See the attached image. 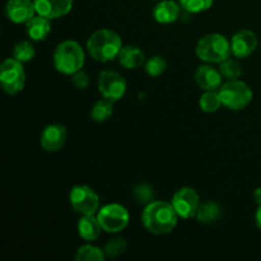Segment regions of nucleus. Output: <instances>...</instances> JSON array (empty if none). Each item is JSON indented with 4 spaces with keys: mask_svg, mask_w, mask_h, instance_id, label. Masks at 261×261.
I'll list each match as a JSON object with an SVG mask.
<instances>
[{
    "mask_svg": "<svg viewBox=\"0 0 261 261\" xmlns=\"http://www.w3.org/2000/svg\"><path fill=\"white\" fill-rule=\"evenodd\" d=\"M254 200L255 203L261 205V188H257L256 190L254 191Z\"/></svg>",
    "mask_w": 261,
    "mask_h": 261,
    "instance_id": "7c9ffc66",
    "label": "nucleus"
},
{
    "mask_svg": "<svg viewBox=\"0 0 261 261\" xmlns=\"http://www.w3.org/2000/svg\"><path fill=\"white\" fill-rule=\"evenodd\" d=\"M171 204L175 211L177 212L178 217L184 219H190L196 217L198 209L200 206V199L198 193L193 188H181L173 194Z\"/></svg>",
    "mask_w": 261,
    "mask_h": 261,
    "instance_id": "9d476101",
    "label": "nucleus"
},
{
    "mask_svg": "<svg viewBox=\"0 0 261 261\" xmlns=\"http://www.w3.org/2000/svg\"><path fill=\"white\" fill-rule=\"evenodd\" d=\"M166 68H167V63L165 59L160 55H154L149 58L145 63V71L148 75L150 76H158L161 74L165 73Z\"/></svg>",
    "mask_w": 261,
    "mask_h": 261,
    "instance_id": "a878e982",
    "label": "nucleus"
},
{
    "mask_svg": "<svg viewBox=\"0 0 261 261\" xmlns=\"http://www.w3.org/2000/svg\"><path fill=\"white\" fill-rule=\"evenodd\" d=\"M196 84L204 91H218L222 86L221 71L211 65H200L194 75Z\"/></svg>",
    "mask_w": 261,
    "mask_h": 261,
    "instance_id": "2eb2a0df",
    "label": "nucleus"
},
{
    "mask_svg": "<svg viewBox=\"0 0 261 261\" xmlns=\"http://www.w3.org/2000/svg\"><path fill=\"white\" fill-rule=\"evenodd\" d=\"M87 48L94 60L107 63L119 56L122 41L116 32L103 28L92 33L87 41Z\"/></svg>",
    "mask_w": 261,
    "mask_h": 261,
    "instance_id": "f03ea898",
    "label": "nucleus"
},
{
    "mask_svg": "<svg viewBox=\"0 0 261 261\" xmlns=\"http://www.w3.org/2000/svg\"><path fill=\"white\" fill-rule=\"evenodd\" d=\"M37 14L48 19L64 17L73 8V0H33Z\"/></svg>",
    "mask_w": 261,
    "mask_h": 261,
    "instance_id": "4468645a",
    "label": "nucleus"
},
{
    "mask_svg": "<svg viewBox=\"0 0 261 261\" xmlns=\"http://www.w3.org/2000/svg\"><path fill=\"white\" fill-rule=\"evenodd\" d=\"M66 138H68V133H66V127L64 125H47L41 133V147L46 152H58L65 145Z\"/></svg>",
    "mask_w": 261,
    "mask_h": 261,
    "instance_id": "9b49d317",
    "label": "nucleus"
},
{
    "mask_svg": "<svg viewBox=\"0 0 261 261\" xmlns=\"http://www.w3.org/2000/svg\"><path fill=\"white\" fill-rule=\"evenodd\" d=\"M51 31L50 19L38 14L25 23V32L33 41H43Z\"/></svg>",
    "mask_w": 261,
    "mask_h": 261,
    "instance_id": "f3484780",
    "label": "nucleus"
},
{
    "mask_svg": "<svg viewBox=\"0 0 261 261\" xmlns=\"http://www.w3.org/2000/svg\"><path fill=\"white\" fill-rule=\"evenodd\" d=\"M195 54L205 63L221 64L226 59L231 58V42L221 33H211L199 40Z\"/></svg>",
    "mask_w": 261,
    "mask_h": 261,
    "instance_id": "20e7f679",
    "label": "nucleus"
},
{
    "mask_svg": "<svg viewBox=\"0 0 261 261\" xmlns=\"http://www.w3.org/2000/svg\"><path fill=\"white\" fill-rule=\"evenodd\" d=\"M71 82H73V84L76 87V88L84 89L88 87L89 76L86 71H83L81 69V70H78L76 73H74L73 75H71Z\"/></svg>",
    "mask_w": 261,
    "mask_h": 261,
    "instance_id": "c756f323",
    "label": "nucleus"
},
{
    "mask_svg": "<svg viewBox=\"0 0 261 261\" xmlns=\"http://www.w3.org/2000/svg\"><path fill=\"white\" fill-rule=\"evenodd\" d=\"M102 231V227L99 224L98 218L94 217V214L91 216H83L78 222V233L84 241H94L99 237V233Z\"/></svg>",
    "mask_w": 261,
    "mask_h": 261,
    "instance_id": "a211bd4d",
    "label": "nucleus"
},
{
    "mask_svg": "<svg viewBox=\"0 0 261 261\" xmlns=\"http://www.w3.org/2000/svg\"><path fill=\"white\" fill-rule=\"evenodd\" d=\"M23 63L17 59H5L0 66V84L5 93L15 94L23 89L25 84V73Z\"/></svg>",
    "mask_w": 261,
    "mask_h": 261,
    "instance_id": "423d86ee",
    "label": "nucleus"
},
{
    "mask_svg": "<svg viewBox=\"0 0 261 261\" xmlns=\"http://www.w3.org/2000/svg\"><path fill=\"white\" fill-rule=\"evenodd\" d=\"M199 106H200V109L203 110L204 112H208V114L218 111L219 107L223 106L218 91L204 92L200 96V99H199Z\"/></svg>",
    "mask_w": 261,
    "mask_h": 261,
    "instance_id": "4be33fe9",
    "label": "nucleus"
},
{
    "mask_svg": "<svg viewBox=\"0 0 261 261\" xmlns=\"http://www.w3.org/2000/svg\"><path fill=\"white\" fill-rule=\"evenodd\" d=\"M71 206L82 216H91L99 211V198L96 191L87 185H76L71 189L69 196Z\"/></svg>",
    "mask_w": 261,
    "mask_h": 261,
    "instance_id": "6e6552de",
    "label": "nucleus"
},
{
    "mask_svg": "<svg viewBox=\"0 0 261 261\" xmlns=\"http://www.w3.org/2000/svg\"><path fill=\"white\" fill-rule=\"evenodd\" d=\"M255 222H256V226L261 229V205H259L256 214H255Z\"/></svg>",
    "mask_w": 261,
    "mask_h": 261,
    "instance_id": "2f4dec72",
    "label": "nucleus"
},
{
    "mask_svg": "<svg viewBox=\"0 0 261 261\" xmlns=\"http://www.w3.org/2000/svg\"><path fill=\"white\" fill-rule=\"evenodd\" d=\"M35 47L28 41H20L14 46L13 50V58L17 59L20 63H28L35 58Z\"/></svg>",
    "mask_w": 261,
    "mask_h": 261,
    "instance_id": "393cba45",
    "label": "nucleus"
},
{
    "mask_svg": "<svg viewBox=\"0 0 261 261\" xmlns=\"http://www.w3.org/2000/svg\"><path fill=\"white\" fill-rule=\"evenodd\" d=\"M181 5L177 4L172 0H163V2L158 3L153 10V17L158 23L162 24H168L175 20L178 19L181 13Z\"/></svg>",
    "mask_w": 261,
    "mask_h": 261,
    "instance_id": "dca6fc26",
    "label": "nucleus"
},
{
    "mask_svg": "<svg viewBox=\"0 0 261 261\" xmlns=\"http://www.w3.org/2000/svg\"><path fill=\"white\" fill-rule=\"evenodd\" d=\"M56 70L65 75H73L84 65V51L76 41L66 40L59 43L54 53Z\"/></svg>",
    "mask_w": 261,
    "mask_h": 261,
    "instance_id": "7ed1b4c3",
    "label": "nucleus"
},
{
    "mask_svg": "<svg viewBox=\"0 0 261 261\" xmlns=\"http://www.w3.org/2000/svg\"><path fill=\"white\" fill-rule=\"evenodd\" d=\"M106 257L103 250L93 245H83L75 254L76 261H103Z\"/></svg>",
    "mask_w": 261,
    "mask_h": 261,
    "instance_id": "5701e85b",
    "label": "nucleus"
},
{
    "mask_svg": "<svg viewBox=\"0 0 261 261\" xmlns=\"http://www.w3.org/2000/svg\"><path fill=\"white\" fill-rule=\"evenodd\" d=\"M119 61L124 68L137 69L143 65L145 60V55L137 46H125L119 54Z\"/></svg>",
    "mask_w": 261,
    "mask_h": 261,
    "instance_id": "6ab92c4d",
    "label": "nucleus"
},
{
    "mask_svg": "<svg viewBox=\"0 0 261 261\" xmlns=\"http://www.w3.org/2000/svg\"><path fill=\"white\" fill-rule=\"evenodd\" d=\"M36 7L33 0H9L5 7V14L13 23H27L35 17Z\"/></svg>",
    "mask_w": 261,
    "mask_h": 261,
    "instance_id": "ddd939ff",
    "label": "nucleus"
},
{
    "mask_svg": "<svg viewBox=\"0 0 261 261\" xmlns=\"http://www.w3.org/2000/svg\"><path fill=\"white\" fill-rule=\"evenodd\" d=\"M256 47L257 37L252 31L242 30L232 36L231 51L234 58H247L256 50Z\"/></svg>",
    "mask_w": 261,
    "mask_h": 261,
    "instance_id": "f8f14e48",
    "label": "nucleus"
},
{
    "mask_svg": "<svg viewBox=\"0 0 261 261\" xmlns=\"http://www.w3.org/2000/svg\"><path fill=\"white\" fill-rule=\"evenodd\" d=\"M114 112V102L105 98L101 101L96 102L91 111V117L96 122H103L110 119V116Z\"/></svg>",
    "mask_w": 261,
    "mask_h": 261,
    "instance_id": "412c9836",
    "label": "nucleus"
},
{
    "mask_svg": "<svg viewBox=\"0 0 261 261\" xmlns=\"http://www.w3.org/2000/svg\"><path fill=\"white\" fill-rule=\"evenodd\" d=\"M221 217V208L214 201H206V203L200 204L196 213V218L200 223L208 224L212 222H216Z\"/></svg>",
    "mask_w": 261,
    "mask_h": 261,
    "instance_id": "aec40b11",
    "label": "nucleus"
},
{
    "mask_svg": "<svg viewBox=\"0 0 261 261\" xmlns=\"http://www.w3.org/2000/svg\"><path fill=\"white\" fill-rule=\"evenodd\" d=\"M219 71H221L222 76L227 81L239 79L242 74V69L239 61L231 58L226 59V60L219 64Z\"/></svg>",
    "mask_w": 261,
    "mask_h": 261,
    "instance_id": "b1692460",
    "label": "nucleus"
},
{
    "mask_svg": "<svg viewBox=\"0 0 261 261\" xmlns=\"http://www.w3.org/2000/svg\"><path fill=\"white\" fill-rule=\"evenodd\" d=\"M214 0H178L184 10L188 13H201L213 5Z\"/></svg>",
    "mask_w": 261,
    "mask_h": 261,
    "instance_id": "bb28decb",
    "label": "nucleus"
},
{
    "mask_svg": "<svg viewBox=\"0 0 261 261\" xmlns=\"http://www.w3.org/2000/svg\"><path fill=\"white\" fill-rule=\"evenodd\" d=\"M102 229L109 233H117L124 231L129 224V212L121 204H107L102 206L97 213Z\"/></svg>",
    "mask_w": 261,
    "mask_h": 261,
    "instance_id": "0eeeda50",
    "label": "nucleus"
},
{
    "mask_svg": "<svg viewBox=\"0 0 261 261\" xmlns=\"http://www.w3.org/2000/svg\"><path fill=\"white\" fill-rule=\"evenodd\" d=\"M222 105L233 111L245 109L252 101V91L245 82L234 79L222 84L218 89Z\"/></svg>",
    "mask_w": 261,
    "mask_h": 261,
    "instance_id": "39448f33",
    "label": "nucleus"
},
{
    "mask_svg": "<svg viewBox=\"0 0 261 261\" xmlns=\"http://www.w3.org/2000/svg\"><path fill=\"white\" fill-rule=\"evenodd\" d=\"M133 193H134V196L138 200V203L140 204L148 205L149 203L154 201L153 200V199H154V191H153V189L150 188L149 185H147V184H139L138 186H135Z\"/></svg>",
    "mask_w": 261,
    "mask_h": 261,
    "instance_id": "c85d7f7f",
    "label": "nucleus"
},
{
    "mask_svg": "<svg viewBox=\"0 0 261 261\" xmlns=\"http://www.w3.org/2000/svg\"><path fill=\"white\" fill-rule=\"evenodd\" d=\"M178 214L172 204L166 201H152L145 205L142 222L147 231L153 234L170 233L177 226Z\"/></svg>",
    "mask_w": 261,
    "mask_h": 261,
    "instance_id": "f257e3e1",
    "label": "nucleus"
},
{
    "mask_svg": "<svg viewBox=\"0 0 261 261\" xmlns=\"http://www.w3.org/2000/svg\"><path fill=\"white\" fill-rule=\"evenodd\" d=\"M126 81L121 74L112 70H103L98 76V91L103 98L116 102L124 97L126 92Z\"/></svg>",
    "mask_w": 261,
    "mask_h": 261,
    "instance_id": "1a4fd4ad",
    "label": "nucleus"
},
{
    "mask_svg": "<svg viewBox=\"0 0 261 261\" xmlns=\"http://www.w3.org/2000/svg\"><path fill=\"white\" fill-rule=\"evenodd\" d=\"M127 247V242L124 239H114L110 240L105 246L103 251L107 257H117L124 254Z\"/></svg>",
    "mask_w": 261,
    "mask_h": 261,
    "instance_id": "cd10ccee",
    "label": "nucleus"
}]
</instances>
